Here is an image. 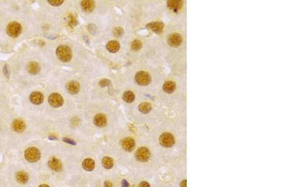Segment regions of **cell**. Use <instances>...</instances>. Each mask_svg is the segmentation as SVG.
Here are the masks:
<instances>
[{
	"label": "cell",
	"mask_w": 283,
	"mask_h": 187,
	"mask_svg": "<svg viewBox=\"0 0 283 187\" xmlns=\"http://www.w3.org/2000/svg\"><path fill=\"white\" fill-rule=\"evenodd\" d=\"M93 123L98 127H104L107 124V117L103 114H98L94 116L93 119Z\"/></svg>",
	"instance_id": "cell-9"
},
{
	"label": "cell",
	"mask_w": 283,
	"mask_h": 187,
	"mask_svg": "<svg viewBox=\"0 0 283 187\" xmlns=\"http://www.w3.org/2000/svg\"><path fill=\"white\" fill-rule=\"evenodd\" d=\"M48 3L53 7H59L64 3V1L63 0H49Z\"/></svg>",
	"instance_id": "cell-29"
},
{
	"label": "cell",
	"mask_w": 283,
	"mask_h": 187,
	"mask_svg": "<svg viewBox=\"0 0 283 187\" xmlns=\"http://www.w3.org/2000/svg\"><path fill=\"white\" fill-rule=\"evenodd\" d=\"M135 95L134 93L131 91H127L124 93L123 95V100L128 104L132 103L135 100Z\"/></svg>",
	"instance_id": "cell-23"
},
{
	"label": "cell",
	"mask_w": 283,
	"mask_h": 187,
	"mask_svg": "<svg viewBox=\"0 0 283 187\" xmlns=\"http://www.w3.org/2000/svg\"><path fill=\"white\" fill-rule=\"evenodd\" d=\"M16 179L18 183L22 184H25L27 183L29 179V176L28 173L25 171H19L17 173Z\"/></svg>",
	"instance_id": "cell-19"
},
{
	"label": "cell",
	"mask_w": 283,
	"mask_h": 187,
	"mask_svg": "<svg viewBox=\"0 0 283 187\" xmlns=\"http://www.w3.org/2000/svg\"><path fill=\"white\" fill-rule=\"evenodd\" d=\"M107 50L112 53H116L117 52L120 48V44L116 41V40H112L110 41L107 44Z\"/></svg>",
	"instance_id": "cell-21"
},
{
	"label": "cell",
	"mask_w": 283,
	"mask_h": 187,
	"mask_svg": "<svg viewBox=\"0 0 283 187\" xmlns=\"http://www.w3.org/2000/svg\"><path fill=\"white\" fill-rule=\"evenodd\" d=\"M142 42L139 40H135L132 42V49L135 51H137L139 50H140L142 48Z\"/></svg>",
	"instance_id": "cell-27"
},
{
	"label": "cell",
	"mask_w": 283,
	"mask_h": 187,
	"mask_svg": "<svg viewBox=\"0 0 283 187\" xmlns=\"http://www.w3.org/2000/svg\"><path fill=\"white\" fill-rule=\"evenodd\" d=\"M159 143L162 147L169 148L174 146L175 139L171 134L164 133L159 137Z\"/></svg>",
	"instance_id": "cell-4"
},
{
	"label": "cell",
	"mask_w": 283,
	"mask_h": 187,
	"mask_svg": "<svg viewBox=\"0 0 283 187\" xmlns=\"http://www.w3.org/2000/svg\"><path fill=\"white\" fill-rule=\"evenodd\" d=\"M182 40V37L180 34L177 33H173L169 35L167 39V42L170 46L176 47L181 44Z\"/></svg>",
	"instance_id": "cell-8"
},
{
	"label": "cell",
	"mask_w": 283,
	"mask_h": 187,
	"mask_svg": "<svg viewBox=\"0 0 283 187\" xmlns=\"http://www.w3.org/2000/svg\"><path fill=\"white\" fill-rule=\"evenodd\" d=\"M135 156L138 161L140 162H146L150 157V152L148 148L142 147L137 151Z\"/></svg>",
	"instance_id": "cell-7"
},
{
	"label": "cell",
	"mask_w": 283,
	"mask_h": 187,
	"mask_svg": "<svg viewBox=\"0 0 283 187\" xmlns=\"http://www.w3.org/2000/svg\"><path fill=\"white\" fill-rule=\"evenodd\" d=\"M186 182L187 181L186 179L182 180L180 183V186L181 187H186Z\"/></svg>",
	"instance_id": "cell-36"
},
{
	"label": "cell",
	"mask_w": 283,
	"mask_h": 187,
	"mask_svg": "<svg viewBox=\"0 0 283 187\" xmlns=\"http://www.w3.org/2000/svg\"><path fill=\"white\" fill-rule=\"evenodd\" d=\"M66 89L71 95H76L80 90V85L76 81H71L66 84Z\"/></svg>",
	"instance_id": "cell-11"
},
{
	"label": "cell",
	"mask_w": 283,
	"mask_h": 187,
	"mask_svg": "<svg viewBox=\"0 0 283 187\" xmlns=\"http://www.w3.org/2000/svg\"><path fill=\"white\" fill-rule=\"evenodd\" d=\"M3 73H4L5 76L7 78H9L10 74V69H9V67H8V64L5 65V66L3 67Z\"/></svg>",
	"instance_id": "cell-31"
},
{
	"label": "cell",
	"mask_w": 283,
	"mask_h": 187,
	"mask_svg": "<svg viewBox=\"0 0 283 187\" xmlns=\"http://www.w3.org/2000/svg\"><path fill=\"white\" fill-rule=\"evenodd\" d=\"M139 187H150V184L147 181H142L140 183Z\"/></svg>",
	"instance_id": "cell-33"
},
{
	"label": "cell",
	"mask_w": 283,
	"mask_h": 187,
	"mask_svg": "<svg viewBox=\"0 0 283 187\" xmlns=\"http://www.w3.org/2000/svg\"><path fill=\"white\" fill-rule=\"evenodd\" d=\"M122 146L125 151L130 152L134 149L135 147V142L132 138L127 137L122 141Z\"/></svg>",
	"instance_id": "cell-12"
},
{
	"label": "cell",
	"mask_w": 283,
	"mask_h": 187,
	"mask_svg": "<svg viewBox=\"0 0 283 187\" xmlns=\"http://www.w3.org/2000/svg\"><path fill=\"white\" fill-rule=\"evenodd\" d=\"M99 84H100V86L101 87L104 88V87H105V86H107L110 85V84H111V81L109 80V79H102V80L99 82Z\"/></svg>",
	"instance_id": "cell-30"
},
{
	"label": "cell",
	"mask_w": 283,
	"mask_h": 187,
	"mask_svg": "<svg viewBox=\"0 0 283 187\" xmlns=\"http://www.w3.org/2000/svg\"><path fill=\"white\" fill-rule=\"evenodd\" d=\"M48 165L49 166V168L56 172L60 171L62 169V164L61 162L56 158L55 157H52L48 162Z\"/></svg>",
	"instance_id": "cell-13"
},
{
	"label": "cell",
	"mask_w": 283,
	"mask_h": 187,
	"mask_svg": "<svg viewBox=\"0 0 283 187\" xmlns=\"http://www.w3.org/2000/svg\"><path fill=\"white\" fill-rule=\"evenodd\" d=\"M48 102L49 105L54 108H59L64 104L62 97L57 93H54L49 97Z\"/></svg>",
	"instance_id": "cell-5"
},
{
	"label": "cell",
	"mask_w": 283,
	"mask_h": 187,
	"mask_svg": "<svg viewBox=\"0 0 283 187\" xmlns=\"http://www.w3.org/2000/svg\"><path fill=\"white\" fill-rule=\"evenodd\" d=\"M12 128L16 132L21 133L25 129V124L21 119H16L12 124Z\"/></svg>",
	"instance_id": "cell-15"
},
{
	"label": "cell",
	"mask_w": 283,
	"mask_h": 187,
	"mask_svg": "<svg viewBox=\"0 0 283 187\" xmlns=\"http://www.w3.org/2000/svg\"><path fill=\"white\" fill-rule=\"evenodd\" d=\"M94 167H95V163L91 158H87L82 162V168L87 171H92L94 169Z\"/></svg>",
	"instance_id": "cell-20"
},
{
	"label": "cell",
	"mask_w": 283,
	"mask_h": 187,
	"mask_svg": "<svg viewBox=\"0 0 283 187\" xmlns=\"http://www.w3.org/2000/svg\"><path fill=\"white\" fill-rule=\"evenodd\" d=\"M39 187H50L48 184H40Z\"/></svg>",
	"instance_id": "cell-38"
},
{
	"label": "cell",
	"mask_w": 283,
	"mask_h": 187,
	"mask_svg": "<svg viewBox=\"0 0 283 187\" xmlns=\"http://www.w3.org/2000/svg\"><path fill=\"white\" fill-rule=\"evenodd\" d=\"M49 139H50V140H56V139H57V137H55V136H50V137H49Z\"/></svg>",
	"instance_id": "cell-37"
},
{
	"label": "cell",
	"mask_w": 283,
	"mask_h": 187,
	"mask_svg": "<svg viewBox=\"0 0 283 187\" xmlns=\"http://www.w3.org/2000/svg\"><path fill=\"white\" fill-rule=\"evenodd\" d=\"M104 187H113V184L112 182L109 181H106L104 183Z\"/></svg>",
	"instance_id": "cell-35"
},
{
	"label": "cell",
	"mask_w": 283,
	"mask_h": 187,
	"mask_svg": "<svg viewBox=\"0 0 283 187\" xmlns=\"http://www.w3.org/2000/svg\"><path fill=\"white\" fill-rule=\"evenodd\" d=\"M56 54L59 59L63 62H67L72 59V52L67 45H60L56 50Z\"/></svg>",
	"instance_id": "cell-1"
},
{
	"label": "cell",
	"mask_w": 283,
	"mask_h": 187,
	"mask_svg": "<svg viewBox=\"0 0 283 187\" xmlns=\"http://www.w3.org/2000/svg\"><path fill=\"white\" fill-rule=\"evenodd\" d=\"M167 5L170 10L174 11V12H176L181 8L182 5V2L180 1V0H177V1L172 0V1L167 2Z\"/></svg>",
	"instance_id": "cell-17"
},
{
	"label": "cell",
	"mask_w": 283,
	"mask_h": 187,
	"mask_svg": "<svg viewBox=\"0 0 283 187\" xmlns=\"http://www.w3.org/2000/svg\"><path fill=\"white\" fill-rule=\"evenodd\" d=\"M63 141H64V142L68 143V144H71V145H74V146L76 145V142L74 141H73V140H72V139H69V138H66V137L63 138Z\"/></svg>",
	"instance_id": "cell-32"
},
{
	"label": "cell",
	"mask_w": 283,
	"mask_h": 187,
	"mask_svg": "<svg viewBox=\"0 0 283 187\" xmlns=\"http://www.w3.org/2000/svg\"><path fill=\"white\" fill-rule=\"evenodd\" d=\"M176 89V84L171 81H167L163 85V89L167 93H172Z\"/></svg>",
	"instance_id": "cell-22"
},
{
	"label": "cell",
	"mask_w": 283,
	"mask_h": 187,
	"mask_svg": "<svg viewBox=\"0 0 283 187\" xmlns=\"http://www.w3.org/2000/svg\"><path fill=\"white\" fill-rule=\"evenodd\" d=\"M102 165L105 169H110L113 168L114 165V161L110 157L106 156L102 159Z\"/></svg>",
	"instance_id": "cell-24"
},
{
	"label": "cell",
	"mask_w": 283,
	"mask_h": 187,
	"mask_svg": "<svg viewBox=\"0 0 283 187\" xmlns=\"http://www.w3.org/2000/svg\"><path fill=\"white\" fill-rule=\"evenodd\" d=\"M113 35L117 37H122L124 34V30L122 28L120 27H117L113 29Z\"/></svg>",
	"instance_id": "cell-28"
},
{
	"label": "cell",
	"mask_w": 283,
	"mask_h": 187,
	"mask_svg": "<svg viewBox=\"0 0 283 187\" xmlns=\"http://www.w3.org/2000/svg\"><path fill=\"white\" fill-rule=\"evenodd\" d=\"M139 110L143 114H148L152 110V105L148 102H143L139 105Z\"/></svg>",
	"instance_id": "cell-25"
},
{
	"label": "cell",
	"mask_w": 283,
	"mask_h": 187,
	"mask_svg": "<svg viewBox=\"0 0 283 187\" xmlns=\"http://www.w3.org/2000/svg\"><path fill=\"white\" fill-rule=\"evenodd\" d=\"M22 25L17 22H12L8 24L7 29L8 35L13 38H16L21 34Z\"/></svg>",
	"instance_id": "cell-3"
},
{
	"label": "cell",
	"mask_w": 283,
	"mask_h": 187,
	"mask_svg": "<svg viewBox=\"0 0 283 187\" xmlns=\"http://www.w3.org/2000/svg\"><path fill=\"white\" fill-rule=\"evenodd\" d=\"M149 29L151 30L152 32L156 33V34H160L162 32L164 29V24L162 22H152L147 25L146 26Z\"/></svg>",
	"instance_id": "cell-14"
},
{
	"label": "cell",
	"mask_w": 283,
	"mask_h": 187,
	"mask_svg": "<svg viewBox=\"0 0 283 187\" xmlns=\"http://www.w3.org/2000/svg\"><path fill=\"white\" fill-rule=\"evenodd\" d=\"M30 101L34 105H40L43 103L44 97L40 92L35 91L31 93L30 97Z\"/></svg>",
	"instance_id": "cell-10"
},
{
	"label": "cell",
	"mask_w": 283,
	"mask_h": 187,
	"mask_svg": "<svg viewBox=\"0 0 283 187\" xmlns=\"http://www.w3.org/2000/svg\"><path fill=\"white\" fill-rule=\"evenodd\" d=\"M41 157L40 151L35 147L28 148L25 152V158L30 163H35L38 161Z\"/></svg>",
	"instance_id": "cell-2"
},
{
	"label": "cell",
	"mask_w": 283,
	"mask_h": 187,
	"mask_svg": "<svg viewBox=\"0 0 283 187\" xmlns=\"http://www.w3.org/2000/svg\"><path fill=\"white\" fill-rule=\"evenodd\" d=\"M81 8L86 12L90 13L93 11L95 7V3L93 1H82L81 3Z\"/></svg>",
	"instance_id": "cell-16"
},
{
	"label": "cell",
	"mask_w": 283,
	"mask_h": 187,
	"mask_svg": "<svg viewBox=\"0 0 283 187\" xmlns=\"http://www.w3.org/2000/svg\"><path fill=\"white\" fill-rule=\"evenodd\" d=\"M136 82L140 86H147L150 81L151 78L150 75L145 71H139L135 74V77Z\"/></svg>",
	"instance_id": "cell-6"
},
{
	"label": "cell",
	"mask_w": 283,
	"mask_h": 187,
	"mask_svg": "<svg viewBox=\"0 0 283 187\" xmlns=\"http://www.w3.org/2000/svg\"><path fill=\"white\" fill-rule=\"evenodd\" d=\"M130 184L126 179H123L122 181V187H129Z\"/></svg>",
	"instance_id": "cell-34"
},
{
	"label": "cell",
	"mask_w": 283,
	"mask_h": 187,
	"mask_svg": "<svg viewBox=\"0 0 283 187\" xmlns=\"http://www.w3.org/2000/svg\"><path fill=\"white\" fill-rule=\"evenodd\" d=\"M67 23H68V25L71 27H72V28L75 27L77 25V23H78L76 15H74V14H72V13L69 14L67 17Z\"/></svg>",
	"instance_id": "cell-26"
},
{
	"label": "cell",
	"mask_w": 283,
	"mask_h": 187,
	"mask_svg": "<svg viewBox=\"0 0 283 187\" xmlns=\"http://www.w3.org/2000/svg\"><path fill=\"white\" fill-rule=\"evenodd\" d=\"M27 71H29V73L35 75L40 72V66L37 62L35 61H32L29 62L27 65Z\"/></svg>",
	"instance_id": "cell-18"
}]
</instances>
